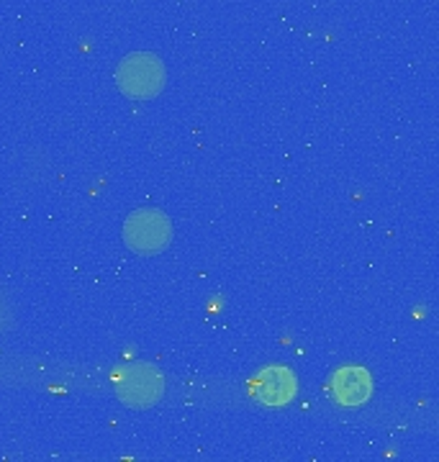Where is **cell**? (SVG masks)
<instances>
[{"mask_svg": "<svg viewBox=\"0 0 439 462\" xmlns=\"http://www.w3.org/2000/svg\"><path fill=\"white\" fill-rule=\"evenodd\" d=\"M167 83L163 60L152 51H131L116 67V85L134 100H152L163 93Z\"/></svg>", "mask_w": 439, "mask_h": 462, "instance_id": "obj_1", "label": "cell"}, {"mask_svg": "<svg viewBox=\"0 0 439 462\" xmlns=\"http://www.w3.org/2000/svg\"><path fill=\"white\" fill-rule=\"evenodd\" d=\"M116 396L129 409H149L164 393L163 373L154 365L134 363L118 367L114 375Z\"/></svg>", "mask_w": 439, "mask_h": 462, "instance_id": "obj_2", "label": "cell"}, {"mask_svg": "<svg viewBox=\"0 0 439 462\" xmlns=\"http://www.w3.org/2000/svg\"><path fill=\"white\" fill-rule=\"evenodd\" d=\"M173 242V224L157 208H139L124 221V245L134 254H160Z\"/></svg>", "mask_w": 439, "mask_h": 462, "instance_id": "obj_3", "label": "cell"}, {"mask_svg": "<svg viewBox=\"0 0 439 462\" xmlns=\"http://www.w3.org/2000/svg\"><path fill=\"white\" fill-rule=\"evenodd\" d=\"M298 391V380L288 367H265L257 380H255V396L262 406H288Z\"/></svg>", "mask_w": 439, "mask_h": 462, "instance_id": "obj_4", "label": "cell"}, {"mask_svg": "<svg viewBox=\"0 0 439 462\" xmlns=\"http://www.w3.org/2000/svg\"><path fill=\"white\" fill-rule=\"evenodd\" d=\"M332 393L340 401L341 406L347 409H355V406H362L368 403L370 396H373V378L365 367H358V365H347V367H340L332 378Z\"/></svg>", "mask_w": 439, "mask_h": 462, "instance_id": "obj_5", "label": "cell"}]
</instances>
